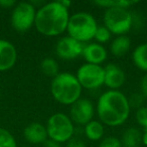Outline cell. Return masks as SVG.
<instances>
[{
	"instance_id": "6da1fadb",
	"label": "cell",
	"mask_w": 147,
	"mask_h": 147,
	"mask_svg": "<svg viewBox=\"0 0 147 147\" xmlns=\"http://www.w3.org/2000/svg\"><path fill=\"white\" fill-rule=\"evenodd\" d=\"M128 97L120 91L108 90L98 99L96 111L99 121L106 126L118 127L124 124L130 114Z\"/></svg>"
},
{
	"instance_id": "7a4b0ae2",
	"label": "cell",
	"mask_w": 147,
	"mask_h": 147,
	"mask_svg": "<svg viewBox=\"0 0 147 147\" xmlns=\"http://www.w3.org/2000/svg\"><path fill=\"white\" fill-rule=\"evenodd\" d=\"M69 9L59 1H51L36 10L34 26L45 36H59L67 31L69 20Z\"/></svg>"
},
{
	"instance_id": "3957f363",
	"label": "cell",
	"mask_w": 147,
	"mask_h": 147,
	"mask_svg": "<svg viewBox=\"0 0 147 147\" xmlns=\"http://www.w3.org/2000/svg\"><path fill=\"white\" fill-rule=\"evenodd\" d=\"M83 88L76 75L71 73H59L51 83V93L53 98L61 105L71 106L82 98Z\"/></svg>"
},
{
	"instance_id": "277c9868",
	"label": "cell",
	"mask_w": 147,
	"mask_h": 147,
	"mask_svg": "<svg viewBox=\"0 0 147 147\" xmlns=\"http://www.w3.org/2000/svg\"><path fill=\"white\" fill-rule=\"evenodd\" d=\"M98 26L96 19L91 13L81 11L69 16L67 32L74 39L86 43L94 39Z\"/></svg>"
},
{
	"instance_id": "5b68a950",
	"label": "cell",
	"mask_w": 147,
	"mask_h": 147,
	"mask_svg": "<svg viewBox=\"0 0 147 147\" xmlns=\"http://www.w3.org/2000/svg\"><path fill=\"white\" fill-rule=\"evenodd\" d=\"M49 139L59 143L69 141L75 134V124L69 116L63 113L57 112L49 118L45 125Z\"/></svg>"
},
{
	"instance_id": "8992f818",
	"label": "cell",
	"mask_w": 147,
	"mask_h": 147,
	"mask_svg": "<svg viewBox=\"0 0 147 147\" xmlns=\"http://www.w3.org/2000/svg\"><path fill=\"white\" fill-rule=\"evenodd\" d=\"M103 22L104 26L107 27L112 34L117 36L126 35L132 28V12L122 7L107 8L104 12Z\"/></svg>"
},
{
	"instance_id": "52a82bcc",
	"label": "cell",
	"mask_w": 147,
	"mask_h": 147,
	"mask_svg": "<svg viewBox=\"0 0 147 147\" xmlns=\"http://www.w3.org/2000/svg\"><path fill=\"white\" fill-rule=\"evenodd\" d=\"M37 9L30 3V1H22L16 3L12 9L10 16V23L12 28L19 33L28 31L34 26L35 16Z\"/></svg>"
},
{
	"instance_id": "ba28073f",
	"label": "cell",
	"mask_w": 147,
	"mask_h": 147,
	"mask_svg": "<svg viewBox=\"0 0 147 147\" xmlns=\"http://www.w3.org/2000/svg\"><path fill=\"white\" fill-rule=\"evenodd\" d=\"M76 77L83 89L95 90L104 85V67L86 63L78 69Z\"/></svg>"
},
{
	"instance_id": "9c48e42d",
	"label": "cell",
	"mask_w": 147,
	"mask_h": 147,
	"mask_svg": "<svg viewBox=\"0 0 147 147\" xmlns=\"http://www.w3.org/2000/svg\"><path fill=\"white\" fill-rule=\"evenodd\" d=\"M95 114V107L89 99L81 98L75 102L69 109V118L74 124L86 125L93 120Z\"/></svg>"
},
{
	"instance_id": "30bf717a",
	"label": "cell",
	"mask_w": 147,
	"mask_h": 147,
	"mask_svg": "<svg viewBox=\"0 0 147 147\" xmlns=\"http://www.w3.org/2000/svg\"><path fill=\"white\" fill-rule=\"evenodd\" d=\"M83 49H84V43L67 35L57 40L55 45V53L59 59L65 61H71L82 55Z\"/></svg>"
},
{
	"instance_id": "8fae6325",
	"label": "cell",
	"mask_w": 147,
	"mask_h": 147,
	"mask_svg": "<svg viewBox=\"0 0 147 147\" xmlns=\"http://www.w3.org/2000/svg\"><path fill=\"white\" fill-rule=\"evenodd\" d=\"M105 77H104V85L109 88V90L119 91L122 88L126 81L125 73L119 65L115 63H108L104 67Z\"/></svg>"
},
{
	"instance_id": "7c38bea8",
	"label": "cell",
	"mask_w": 147,
	"mask_h": 147,
	"mask_svg": "<svg viewBox=\"0 0 147 147\" xmlns=\"http://www.w3.org/2000/svg\"><path fill=\"white\" fill-rule=\"evenodd\" d=\"M17 61V51L14 45L6 39H0V71L12 69Z\"/></svg>"
},
{
	"instance_id": "4fadbf2b",
	"label": "cell",
	"mask_w": 147,
	"mask_h": 147,
	"mask_svg": "<svg viewBox=\"0 0 147 147\" xmlns=\"http://www.w3.org/2000/svg\"><path fill=\"white\" fill-rule=\"evenodd\" d=\"M82 55L87 63L101 65V63H103L107 59L108 53L103 45L91 42L84 45Z\"/></svg>"
},
{
	"instance_id": "5bb4252c",
	"label": "cell",
	"mask_w": 147,
	"mask_h": 147,
	"mask_svg": "<svg viewBox=\"0 0 147 147\" xmlns=\"http://www.w3.org/2000/svg\"><path fill=\"white\" fill-rule=\"evenodd\" d=\"M23 137L30 144H43L49 139L47 128L45 125L38 122H32L28 124L23 130Z\"/></svg>"
},
{
	"instance_id": "9a60e30c",
	"label": "cell",
	"mask_w": 147,
	"mask_h": 147,
	"mask_svg": "<svg viewBox=\"0 0 147 147\" xmlns=\"http://www.w3.org/2000/svg\"><path fill=\"white\" fill-rule=\"evenodd\" d=\"M131 47L130 37L127 35H119L112 40L110 45V51L114 57H122L129 51Z\"/></svg>"
},
{
	"instance_id": "2e32d148",
	"label": "cell",
	"mask_w": 147,
	"mask_h": 147,
	"mask_svg": "<svg viewBox=\"0 0 147 147\" xmlns=\"http://www.w3.org/2000/svg\"><path fill=\"white\" fill-rule=\"evenodd\" d=\"M85 136L91 141H99L104 138L105 127L102 122L98 120H92L85 125Z\"/></svg>"
},
{
	"instance_id": "e0dca14e",
	"label": "cell",
	"mask_w": 147,
	"mask_h": 147,
	"mask_svg": "<svg viewBox=\"0 0 147 147\" xmlns=\"http://www.w3.org/2000/svg\"><path fill=\"white\" fill-rule=\"evenodd\" d=\"M142 133L136 127H130L126 129L122 135L121 143L123 147H138L141 143Z\"/></svg>"
},
{
	"instance_id": "ac0fdd59",
	"label": "cell",
	"mask_w": 147,
	"mask_h": 147,
	"mask_svg": "<svg viewBox=\"0 0 147 147\" xmlns=\"http://www.w3.org/2000/svg\"><path fill=\"white\" fill-rule=\"evenodd\" d=\"M132 61L135 67L147 74V43H141L134 49Z\"/></svg>"
},
{
	"instance_id": "d6986e66",
	"label": "cell",
	"mask_w": 147,
	"mask_h": 147,
	"mask_svg": "<svg viewBox=\"0 0 147 147\" xmlns=\"http://www.w3.org/2000/svg\"><path fill=\"white\" fill-rule=\"evenodd\" d=\"M40 71L45 76L53 79L59 74V63L53 57H45L40 63Z\"/></svg>"
},
{
	"instance_id": "ffe728a7",
	"label": "cell",
	"mask_w": 147,
	"mask_h": 147,
	"mask_svg": "<svg viewBox=\"0 0 147 147\" xmlns=\"http://www.w3.org/2000/svg\"><path fill=\"white\" fill-rule=\"evenodd\" d=\"M94 3L105 9L111 8V7H122V8L128 9L132 5L136 4L137 1H129V0H97V1H94Z\"/></svg>"
},
{
	"instance_id": "44dd1931",
	"label": "cell",
	"mask_w": 147,
	"mask_h": 147,
	"mask_svg": "<svg viewBox=\"0 0 147 147\" xmlns=\"http://www.w3.org/2000/svg\"><path fill=\"white\" fill-rule=\"evenodd\" d=\"M0 147H17L15 137L7 129L0 127Z\"/></svg>"
},
{
	"instance_id": "7402d4cb",
	"label": "cell",
	"mask_w": 147,
	"mask_h": 147,
	"mask_svg": "<svg viewBox=\"0 0 147 147\" xmlns=\"http://www.w3.org/2000/svg\"><path fill=\"white\" fill-rule=\"evenodd\" d=\"M111 36H112V33L109 31V29L105 27L104 25H102V26H98L96 33H95L94 39L96 40L97 43L103 45V43L108 42L111 39Z\"/></svg>"
},
{
	"instance_id": "603a6c76",
	"label": "cell",
	"mask_w": 147,
	"mask_h": 147,
	"mask_svg": "<svg viewBox=\"0 0 147 147\" xmlns=\"http://www.w3.org/2000/svg\"><path fill=\"white\" fill-rule=\"evenodd\" d=\"M145 99L146 98L140 92L133 93L130 97H128V102L129 105H130V108H135L137 110V109L143 107Z\"/></svg>"
},
{
	"instance_id": "cb8c5ba5",
	"label": "cell",
	"mask_w": 147,
	"mask_h": 147,
	"mask_svg": "<svg viewBox=\"0 0 147 147\" xmlns=\"http://www.w3.org/2000/svg\"><path fill=\"white\" fill-rule=\"evenodd\" d=\"M135 119L143 129H147V107L143 106L137 109L135 113Z\"/></svg>"
},
{
	"instance_id": "d4e9b609",
	"label": "cell",
	"mask_w": 147,
	"mask_h": 147,
	"mask_svg": "<svg viewBox=\"0 0 147 147\" xmlns=\"http://www.w3.org/2000/svg\"><path fill=\"white\" fill-rule=\"evenodd\" d=\"M99 147H123L121 140L114 136L105 137L101 140Z\"/></svg>"
},
{
	"instance_id": "484cf974",
	"label": "cell",
	"mask_w": 147,
	"mask_h": 147,
	"mask_svg": "<svg viewBox=\"0 0 147 147\" xmlns=\"http://www.w3.org/2000/svg\"><path fill=\"white\" fill-rule=\"evenodd\" d=\"M143 26V17L140 13L132 12V28H140Z\"/></svg>"
},
{
	"instance_id": "4316f807",
	"label": "cell",
	"mask_w": 147,
	"mask_h": 147,
	"mask_svg": "<svg viewBox=\"0 0 147 147\" xmlns=\"http://www.w3.org/2000/svg\"><path fill=\"white\" fill-rule=\"evenodd\" d=\"M67 147H87V145L82 139L73 137L71 140L67 142Z\"/></svg>"
},
{
	"instance_id": "83f0119b",
	"label": "cell",
	"mask_w": 147,
	"mask_h": 147,
	"mask_svg": "<svg viewBox=\"0 0 147 147\" xmlns=\"http://www.w3.org/2000/svg\"><path fill=\"white\" fill-rule=\"evenodd\" d=\"M140 93L147 98V74H145L140 80Z\"/></svg>"
},
{
	"instance_id": "f1b7e54d",
	"label": "cell",
	"mask_w": 147,
	"mask_h": 147,
	"mask_svg": "<svg viewBox=\"0 0 147 147\" xmlns=\"http://www.w3.org/2000/svg\"><path fill=\"white\" fill-rule=\"evenodd\" d=\"M16 5V2L14 0H0V7L4 9L13 8Z\"/></svg>"
},
{
	"instance_id": "f546056e",
	"label": "cell",
	"mask_w": 147,
	"mask_h": 147,
	"mask_svg": "<svg viewBox=\"0 0 147 147\" xmlns=\"http://www.w3.org/2000/svg\"><path fill=\"white\" fill-rule=\"evenodd\" d=\"M43 147H61V144L55 141L51 140V139H47L45 143H43Z\"/></svg>"
},
{
	"instance_id": "4dcf8cb0",
	"label": "cell",
	"mask_w": 147,
	"mask_h": 147,
	"mask_svg": "<svg viewBox=\"0 0 147 147\" xmlns=\"http://www.w3.org/2000/svg\"><path fill=\"white\" fill-rule=\"evenodd\" d=\"M141 142L147 146V130H144L142 133V136H141Z\"/></svg>"
},
{
	"instance_id": "1f68e13d",
	"label": "cell",
	"mask_w": 147,
	"mask_h": 147,
	"mask_svg": "<svg viewBox=\"0 0 147 147\" xmlns=\"http://www.w3.org/2000/svg\"><path fill=\"white\" fill-rule=\"evenodd\" d=\"M59 2H61V4L63 5V6H65V8H67V9H69L71 5V2L69 1V0H61Z\"/></svg>"
},
{
	"instance_id": "d6a6232c",
	"label": "cell",
	"mask_w": 147,
	"mask_h": 147,
	"mask_svg": "<svg viewBox=\"0 0 147 147\" xmlns=\"http://www.w3.org/2000/svg\"><path fill=\"white\" fill-rule=\"evenodd\" d=\"M0 97H1V92H0Z\"/></svg>"
},
{
	"instance_id": "836d02e7",
	"label": "cell",
	"mask_w": 147,
	"mask_h": 147,
	"mask_svg": "<svg viewBox=\"0 0 147 147\" xmlns=\"http://www.w3.org/2000/svg\"><path fill=\"white\" fill-rule=\"evenodd\" d=\"M144 130H147V129H144Z\"/></svg>"
}]
</instances>
